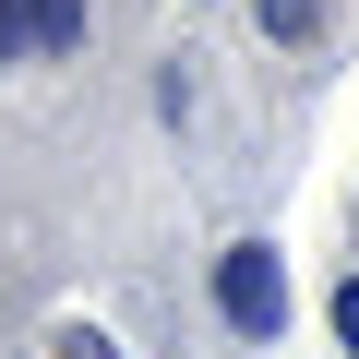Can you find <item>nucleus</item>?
<instances>
[{"label": "nucleus", "mask_w": 359, "mask_h": 359, "mask_svg": "<svg viewBox=\"0 0 359 359\" xmlns=\"http://www.w3.org/2000/svg\"><path fill=\"white\" fill-rule=\"evenodd\" d=\"M60 359H120V347H108V335L84 323V335H60Z\"/></svg>", "instance_id": "5"}, {"label": "nucleus", "mask_w": 359, "mask_h": 359, "mask_svg": "<svg viewBox=\"0 0 359 359\" xmlns=\"http://www.w3.org/2000/svg\"><path fill=\"white\" fill-rule=\"evenodd\" d=\"M84 48V0H0V60H60Z\"/></svg>", "instance_id": "2"}, {"label": "nucleus", "mask_w": 359, "mask_h": 359, "mask_svg": "<svg viewBox=\"0 0 359 359\" xmlns=\"http://www.w3.org/2000/svg\"><path fill=\"white\" fill-rule=\"evenodd\" d=\"M335 335H347V347H359V276H347V287H335Z\"/></svg>", "instance_id": "4"}, {"label": "nucleus", "mask_w": 359, "mask_h": 359, "mask_svg": "<svg viewBox=\"0 0 359 359\" xmlns=\"http://www.w3.org/2000/svg\"><path fill=\"white\" fill-rule=\"evenodd\" d=\"M264 36H311V0H264Z\"/></svg>", "instance_id": "3"}, {"label": "nucleus", "mask_w": 359, "mask_h": 359, "mask_svg": "<svg viewBox=\"0 0 359 359\" xmlns=\"http://www.w3.org/2000/svg\"><path fill=\"white\" fill-rule=\"evenodd\" d=\"M216 311H228L240 335H276V323H287V264H276L264 240H240V252L216 264Z\"/></svg>", "instance_id": "1"}]
</instances>
